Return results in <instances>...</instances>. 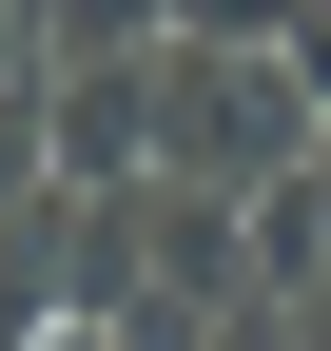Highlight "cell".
I'll return each mask as SVG.
<instances>
[{
  "label": "cell",
  "instance_id": "5b68a950",
  "mask_svg": "<svg viewBox=\"0 0 331 351\" xmlns=\"http://www.w3.org/2000/svg\"><path fill=\"white\" fill-rule=\"evenodd\" d=\"M39 351H137V332H117V313H59V332H39Z\"/></svg>",
  "mask_w": 331,
  "mask_h": 351
},
{
  "label": "cell",
  "instance_id": "277c9868",
  "mask_svg": "<svg viewBox=\"0 0 331 351\" xmlns=\"http://www.w3.org/2000/svg\"><path fill=\"white\" fill-rule=\"evenodd\" d=\"M59 195V117H39V78H0V234Z\"/></svg>",
  "mask_w": 331,
  "mask_h": 351
},
{
  "label": "cell",
  "instance_id": "6da1fadb",
  "mask_svg": "<svg viewBox=\"0 0 331 351\" xmlns=\"http://www.w3.org/2000/svg\"><path fill=\"white\" fill-rule=\"evenodd\" d=\"M293 156H331V78L293 39H156V176H195V195L254 215Z\"/></svg>",
  "mask_w": 331,
  "mask_h": 351
},
{
  "label": "cell",
  "instance_id": "3957f363",
  "mask_svg": "<svg viewBox=\"0 0 331 351\" xmlns=\"http://www.w3.org/2000/svg\"><path fill=\"white\" fill-rule=\"evenodd\" d=\"M254 274H273V293H331V156H293V176L254 195Z\"/></svg>",
  "mask_w": 331,
  "mask_h": 351
},
{
  "label": "cell",
  "instance_id": "8992f818",
  "mask_svg": "<svg viewBox=\"0 0 331 351\" xmlns=\"http://www.w3.org/2000/svg\"><path fill=\"white\" fill-rule=\"evenodd\" d=\"M293 351H331V293H293Z\"/></svg>",
  "mask_w": 331,
  "mask_h": 351
},
{
  "label": "cell",
  "instance_id": "7a4b0ae2",
  "mask_svg": "<svg viewBox=\"0 0 331 351\" xmlns=\"http://www.w3.org/2000/svg\"><path fill=\"white\" fill-rule=\"evenodd\" d=\"M39 117H59V176H156V39L137 59H59Z\"/></svg>",
  "mask_w": 331,
  "mask_h": 351
}]
</instances>
